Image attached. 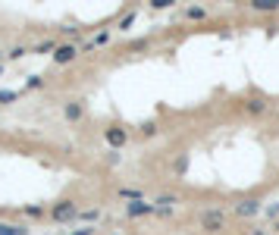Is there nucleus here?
Wrapping results in <instances>:
<instances>
[{"label": "nucleus", "mask_w": 279, "mask_h": 235, "mask_svg": "<svg viewBox=\"0 0 279 235\" xmlns=\"http://www.w3.org/2000/svg\"><path fill=\"white\" fill-rule=\"evenodd\" d=\"M201 229L207 235H216L226 229V213L223 210H201Z\"/></svg>", "instance_id": "obj_1"}, {"label": "nucleus", "mask_w": 279, "mask_h": 235, "mask_svg": "<svg viewBox=\"0 0 279 235\" xmlns=\"http://www.w3.org/2000/svg\"><path fill=\"white\" fill-rule=\"evenodd\" d=\"M50 216H53L57 223H66V220H72V216H79V207L72 204V201H60L57 207L50 210Z\"/></svg>", "instance_id": "obj_2"}, {"label": "nucleus", "mask_w": 279, "mask_h": 235, "mask_svg": "<svg viewBox=\"0 0 279 235\" xmlns=\"http://www.w3.org/2000/svg\"><path fill=\"white\" fill-rule=\"evenodd\" d=\"M147 213H157L154 204H147V201H132V204H126V216H147Z\"/></svg>", "instance_id": "obj_3"}, {"label": "nucleus", "mask_w": 279, "mask_h": 235, "mask_svg": "<svg viewBox=\"0 0 279 235\" xmlns=\"http://www.w3.org/2000/svg\"><path fill=\"white\" fill-rule=\"evenodd\" d=\"M76 47H72V44H60L57 50H53V60H57V63H72V60H76Z\"/></svg>", "instance_id": "obj_4"}, {"label": "nucleus", "mask_w": 279, "mask_h": 235, "mask_svg": "<svg viewBox=\"0 0 279 235\" xmlns=\"http://www.w3.org/2000/svg\"><path fill=\"white\" fill-rule=\"evenodd\" d=\"M107 141H110V148H122V144H126V129L110 125V129H107Z\"/></svg>", "instance_id": "obj_5"}, {"label": "nucleus", "mask_w": 279, "mask_h": 235, "mask_svg": "<svg viewBox=\"0 0 279 235\" xmlns=\"http://www.w3.org/2000/svg\"><path fill=\"white\" fill-rule=\"evenodd\" d=\"M251 10H257V13H276L279 10V0H254Z\"/></svg>", "instance_id": "obj_6"}, {"label": "nucleus", "mask_w": 279, "mask_h": 235, "mask_svg": "<svg viewBox=\"0 0 279 235\" xmlns=\"http://www.w3.org/2000/svg\"><path fill=\"white\" fill-rule=\"evenodd\" d=\"M63 113H66V119H69V122H76V119H82V104H79V100H72V104H66V107H63Z\"/></svg>", "instance_id": "obj_7"}, {"label": "nucleus", "mask_w": 279, "mask_h": 235, "mask_svg": "<svg viewBox=\"0 0 279 235\" xmlns=\"http://www.w3.org/2000/svg\"><path fill=\"white\" fill-rule=\"evenodd\" d=\"M235 210H238L241 216H254V213L260 210V204H257V201H241V204H238Z\"/></svg>", "instance_id": "obj_8"}, {"label": "nucleus", "mask_w": 279, "mask_h": 235, "mask_svg": "<svg viewBox=\"0 0 279 235\" xmlns=\"http://www.w3.org/2000/svg\"><path fill=\"white\" fill-rule=\"evenodd\" d=\"M0 235H28V229H22V226H7V223H0Z\"/></svg>", "instance_id": "obj_9"}, {"label": "nucleus", "mask_w": 279, "mask_h": 235, "mask_svg": "<svg viewBox=\"0 0 279 235\" xmlns=\"http://www.w3.org/2000/svg\"><path fill=\"white\" fill-rule=\"evenodd\" d=\"M248 113H254V116H257V113H264V100H257V97L248 100Z\"/></svg>", "instance_id": "obj_10"}, {"label": "nucleus", "mask_w": 279, "mask_h": 235, "mask_svg": "<svg viewBox=\"0 0 279 235\" xmlns=\"http://www.w3.org/2000/svg\"><path fill=\"white\" fill-rule=\"evenodd\" d=\"M35 50H38V53H47V50H57V44H53V41H44V44H38Z\"/></svg>", "instance_id": "obj_11"}, {"label": "nucleus", "mask_w": 279, "mask_h": 235, "mask_svg": "<svg viewBox=\"0 0 279 235\" xmlns=\"http://www.w3.org/2000/svg\"><path fill=\"white\" fill-rule=\"evenodd\" d=\"M119 194H122V197H129V201H141V197H138V191H132V188H122Z\"/></svg>", "instance_id": "obj_12"}, {"label": "nucleus", "mask_w": 279, "mask_h": 235, "mask_svg": "<svg viewBox=\"0 0 279 235\" xmlns=\"http://www.w3.org/2000/svg\"><path fill=\"white\" fill-rule=\"evenodd\" d=\"M10 100H16V91H0V104H10Z\"/></svg>", "instance_id": "obj_13"}, {"label": "nucleus", "mask_w": 279, "mask_h": 235, "mask_svg": "<svg viewBox=\"0 0 279 235\" xmlns=\"http://www.w3.org/2000/svg\"><path fill=\"white\" fill-rule=\"evenodd\" d=\"M135 22V13H129V16H122V22H119V28H129V25H132Z\"/></svg>", "instance_id": "obj_14"}, {"label": "nucleus", "mask_w": 279, "mask_h": 235, "mask_svg": "<svg viewBox=\"0 0 279 235\" xmlns=\"http://www.w3.org/2000/svg\"><path fill=\"white\" fill-rule=\"evenodd\" d=\"M10 57H13V60H19V57H25V47H13V50H10Z\"/></svg>", "instance_id": "obj_15"}, {"label": "nucleus", "mask_w": 279, "mask_h": 235, "mask_svg": "<svg viewBox=\"0 0 279 235\" xmlns=\"http://www.w3.org/2000/svg\"><path fill=\"white\" fill-rule=\"evenodd\" d=\"M141 132H144V135H154V132H157V125H154V122H144V125H141Z\"/></svg>", "instance_id": "obj_16"}, {"label": "nucleus", "mask_w": 279, "mask_h": 235, "mask_svg": "<svg viewBox=\"0 0 279 235\" xmlns=\"http://www.w3.org/2000/svg\"><path fill=\"white\" fill-rule=\"evenodd\" d=\"M170 4H173V0H154L151 7H154V10H166V7H170Z\"/></svg>", "instance_id": "obj_17"}, {"label": "nucleus", "mask_w": 279, "mask_h": 235, "mask_svg": "<svg viewBox=\"0 0 279 235\" xmlns=\"http://www.w3.org/2000/svg\"><path fill=\"white\" fill-rule=\"evenodd\" d=\"M98 216H101L98 210H85V213H82V220H88V223H91V220H98Z\"/></svg>", "instance_id": "obj_18"}, {"label": "nucleus", "mask_w": 279, "mask_h": 235, "mask_svg": "<svg viewBox=\"0 0 279 235\" xmlns=\"http://www.w3.org/2000/svg\"><path fill=\"white\" fill-rule=\"evenodd\" d=\"M28 88H41V76H28Z\"/></svg>", "instance_id": "obj_19"}, {"label": "nucleus", "mask_w": 279, "mask_h": 235, "mask_svg": "<svg viewBox=\"0 0 279 235\" xmlns=\"http://www.w3.org/2000/svg\"><path fill=\"white\" fill-rule=\"evenodd\" d=\"M25 213H28V216H41V213H44V207H25Z\"/></svg>", "instance_id": "obj_20"}, {"label": "nucleus", "mask_w": 279, "mask_h": 235, "mask_svg": "<svg viewBox=\"0 0 279 235\" xmlns=\"http://www.w3.org/2000/svg\"><path fill=\"white\" fill-rule=\"evenodd\" d=\"M91 232H95V229H91V226H85V229H76V232H69V235H91Z\"/></svg>", "instance_id": "obj_21"}, {"label": "nucleus", "mask_w": 279, "mask_h": 235, "mask_svg": "<svg viewBox=\"0 0 279 235\" xmlns=\"http://www.w3.org/2000/svg\"><path fill=\"white\" fill-rule=\"evenodd\" d=\"M276 232H279V223H276Z\"/></svg>", "instance_id": "obj_22"}, {"label": "nucleus", "mask_w": 279, "mask_h": 235, "mask_svg": "<svg viewBox=\"0 0 279 235\" xmlns=\"http://www.w3.org/2000/svg\"><path fill=\"white\" fill-rule=\"evenodd\" d=\"M0 72H4V66H0Z\"/></svg>", "instance_id": "obj_23"}]
</instances>
